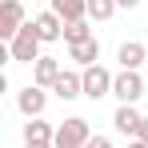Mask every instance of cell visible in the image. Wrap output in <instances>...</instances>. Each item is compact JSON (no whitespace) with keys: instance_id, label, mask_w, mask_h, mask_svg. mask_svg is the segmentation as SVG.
<instances>
[{"instance_id":"14","label":"cell","mask_w":148,"mask_h":148,"mask_svg":"<svg viewBox=\"0 0 148 148\" xmlns=\"http://www.w3.org/2000/svg\"><path fill=\"white\" fill-rule=\"evenodd\" d=\"M68 60H76L80 68H92V64L100 60V40L92 36V40H80V44H72V48H68Z\"/></svg>"},{"instance_id":"12","label":"cell","mask_w":148,"mask_h":148,"mask_svg":"<svg viewBox=\"0 0 148 148\" xmlns=\"http://www.w3.org/2000/svg\"><path fill=\"white\" fill-rule=\"evenodd\" d=\"M32 24H36V32H40V40H44V44H52V40H64V20H60L52 8H48V12H40Z\"/></svg>"},{"instance_id":"9","label":"cell","mask_w":148,"mask_h":148,"mask_svg":"<svg viewBox=\"0 0 148 148\" xmlns=\"http://www.w3.org/2000/svg\"><path fill=\"white\" fill-rule=\"evenodd\" d=\"M60 72H64V68H60L56 56H40V60L32 64V84H36V88H52Z\"/></svg>"},{"instance_id":"3","label":"cell","mask_w":148,"mask_h":148,"mask_svg":"<svg viewBox=\"0 0 148 148\" xmlns=\"http://www.w3.org/2000/svg\"><path fill=\"white\" fill-rule=\"evenodd\" d=\"M112 96L120 100V104H136V100L144 96V76L120 68V72H116V80H112Z\"/></svg>"},{"instance_id":"8","label":"cell","mask_w":148,"mask_h":148,"mask_svg":"<svg viewBox=\"0 0 148 148\" xmlns=\"http://www.w3.org/2000/svg\"><path fill=\"white\" fill-rule=\"evenodd\" d=\"M116 60H120V68H128V72H140V64H148V44L124 40L120 48H116Z\"/></svg>"},{"instance_id":"2","label":"cell","mask_w":148,"mask_h":148,"mask_svg":"<svg viewBox=\"0 0 148 148\" xmlns=\"http://www.w3.org/2000/svg\"><path fill=\"white\" fill-rule=\"evenodd\" d=\"M92 136H96V132L88 128L84 116H68V120L56 128V148H84Z\"/></svg>"},{"instance_id":"17","label":"cell","mask_w":148,"mask_h":148,"mask_svg":"<svg viewBox=\"0 0 148 148\" xmlns=\"http://www.w3.org/2000/svg\"><path fill=\"white\" fill-rule=\"evenodd\" d=\"M84 148H112V140H108V136H92Z\"/></svg>"},{"instance_id":"10","label":"cell","mask_w":148,"mask_h":148,"mask_svg":"<svg viewBox=\"0 0 148 148\" xmlns=\"http://www.w3.org/2000/svg\"><path fill=\"white\" fill-rule=\"evenodd\" d=\"M112 124H116V132H124V136H140V124H144V116L136 112V104H120L116 108V116H112Z\"/></svg>"},{"instance_id":"11","label":"cell","mask_w":148,"mask_h":148,"mask_svg":"<svg viewBox=\"0 0 148 148\" xmlns=\"http://www.w3.org/2000/svg\"><path fill=\"white\" fill-rule=\"evenodd\" d=\"M48 92H56L60 100H76V96H84V72H60V76H56V84H52Z\"/></svg>"},{"instance_id":"15","label":"cell","mask_w":148,"mask_h":148,"mask_svg":"<svg viewBox=\"0 0 148 148\" xmlns=\"http://www.w3.org/2000/svg\"><path fill=\"white\" fill-rule=\"evenodd\" d=\"M80 40H92V28H88V20H76V24H64V44L72 48V44H80Z\"/></svg>"},{"instance_id":"19","label":"cell","mask_w":148,"mask_h":148,"mask_svg":"<svg viewBox=\"0 0 148 148\" xmlns=\"http://www.w3.org/2000/svg\"><path fill=\"white\" fill-rule=\"evenodd\" d=\"M116 4H120V8H136L140 0H116Z\"/></svg>"},{"instance_id":"7","label":"cell","mask_w":148,"mask_h":148,"mask_svg":"<svg viewBox=\"0 0 148 148\" xmlns=\"http://www.w3.org/2000/svg\"><path fill=\"white\" fill-rule=\"evenodd\" d=\"M24 144H28V148H56V128L44 124L40 116L28 120V124H24Z\"/></svg>"},{"instance_id":"20","label":"cell","mask_w":148,"mask_h":148,"mask_svg":"<svg viewBox=\"0 0 148 148\" xmlns=\"http://www.w3.org/2000/svg\"><path fill=\"white\" fill-rule=\"evenodd\" d=\"M128 148H148V144H144V140H132V144H128Z\"/></svg>"},{"instance_id":"13","label":"cell","mask_w":148,"mask_h":148,"mask_svg":"<svg viewBox=\"0 0 148 148\" xmlns=\"http://www.w3.org/2000/svg\"><path fill=\"white\" fill-rule=\"evenodd\" d=\"M52 12L64 20V24H76V20H88V0H52Z\"/></svg>"},{"instance_id":"21","label":"cell","mask_w":148,"mask_h":148,"mask_svg":"<svg viewBox=\"0 0 148 148\" xmlns=\"http://www.w3.org/2000/svg\"><path fill=\"white\" fill-rule=\"evenodd\" d=\"M24 148H28V144H24Z\"/></svg>"},{"instance_id":"4","label":"cell","mask_w":148,"mask_h":148,"mask_svg":"<svg viewBox=\"0 0 148 148\" xmlns=\"http://www.w3.org/2000/svg\"><path fill=\"white\" fill-rule=\"evenodd\" d=\"M84 72V96L88 100H100L112 92V80H116V72H108L104 64H92V68H80Z\"/></svg>"},{"instance_id":"16","label":"cell","mask_w":148,"mask_h":148,"mask_svg":"<svg viewBox=\"0 0 148 148\" xmlns=\"http://www.w3.org/2000/svg\"><path fill=\"white\" fill-rule=\"evenodd\" d=\"M116 8H120L116 0H88V20H112Z\"/></svg>"},{"instance_id":"18","label":"cell","mask_w":148,"mask_h":148,"mask_svg":"<svg viewBox=\"0 0 148 148\" xmlns=\"http://www.w3.org/2000/svg\"><path fill=\"white\" fill-rule=\"evenodd\" d=\"M136 140H144V144H148V116H144V124H140V136H136Z\"/></svg>"},{"instance_id":"1","label":"cell","mask_w":148,"mask_h":148,"mask_svg":"<svg viewBox=\"0 0 148 148\" xmlns=\"http://www.w3.org/2000/svg\"><path fill=\"white\" fill-rule=\"evenodd\" d=\"M40 44H44L40 32H36V24L28 20V24L8 40V60H16V64H36V60H40Z\"/></svg>"},{"instance_id":"6","label":"cell","mask_w":148,"mask_h":148,"mask_svg":"<svg viewBox=\"0 0 148 148\" xmlns=\"http://www.w3.org/2000/svg\"><path fill=\"white\" fill-rule=\"evenodd\" d=\"M24 24H28L24 20V4L20 0H4L0 4V40H12Z\"/></svg>"},{"instance_id":"5","label":"cell","mask_w":148,"mask_h":148,"mask_svg":"<svg viewBox=\"0 0 148 148\" xmlns=\"http://www.w3.org/2000/svg\"><path fill=\"white\" fill-rule=\"evenodd\" d=\"M16 108L24 112L28 120H36V116H44V108H48V88H36V84H28L16 92Z\"/></svg>"}]
</instances>
